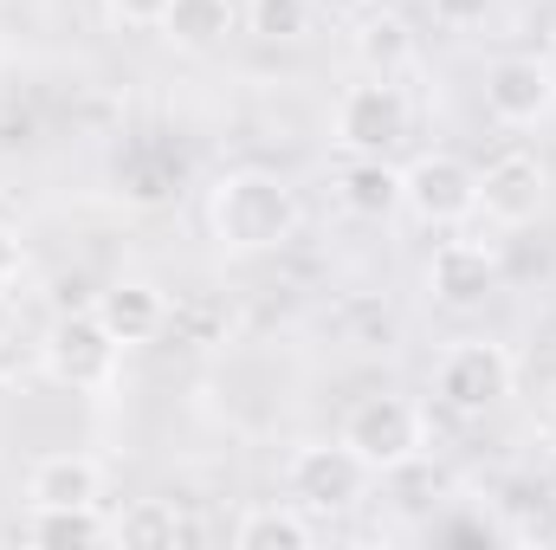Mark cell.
<instances>
[{
	"instance_id": "cell-23",
	"label": "cell",
	"mask_w": 556,
	"mask_h": 550,
	"mask_svg": "<svg viewBox=\"0 0 556 550\" xmlns=\"http://www.w3.org/2000/svg\"><path fill=\"white\" fill-rule=\"evenodd\" d=\"M104 7L124 26H162V13H168V0H104Z\"/></svg>"
},
{
	"instance_id": "cell-3",
	"label": "cell",
	"mask_w": 556,
	"mask_h": 550,
	"mask_svg": "<svg viewBox=\"0 0 556 550\" xmlns=\"http://www.w3.org/2000/svg\"><path fill=\"white\" fill-rule=\"evenodd\" d=\"M39 357H46V376H52L59 389H72V396H104V389L117 383L124 343L104 330L98 311H65V317L46 330Z\"/></svg>"
},
{
	"instance_id": "cell-12",
	"label": "cell",
	"mask_w": 556,
	"mask_h": 550,
	"mask_svg": "<svg viewBox=\"0 0 556 550\" xmlns=\"http://www.w3.org/2000/svg\"><path fill=\"white\" fill-rule=\"evenodd\" d=\"M33 505H104V466L91 453H46L26 473Z\"/></svg>"
},
{
	"instance_id": "cell-21",
	"label": "cell",
	"mask_w": 556,
	"mask_h": 550,
	"mask_svg": "<svg viewBox=\"0 0 556 550\" xmlns=\"http://www.w3.org/2000/svg\"><path fill=\"white\" fill-rule=\"evenodd\" d=\"M427 7H433V20H440V26H453V33H466V26H485L498 0H427Z\"/></svg>"
},
{
	"instance_id": "cell-18",
	"label": "cell",
	"mask_w": 556,
	"mask_h": 550,
	"mask_svg": "<svg viewBox=\"0 0 556 550\" xmlns=\"http://www.w3.org/2000/svg\"><path fill=\"white\" fill-rule=\"evenodd\" d=\"M124 188L137 195V201H168L175 195V182H181V155L175 149H162V142H142V149H130L124 155Z\"/></svg>"
},
{
	"instance_id": "cell-6",
	"label": "cell",
	"mask_w": 556,
	"mask_h": 550,
	"mask_svg": "<svg viewBox=\"0 0 556 550\" xmlns=\"http://www.w3.org/2000/svg\"><path fill=\"white\" fill-rule=\"evenodd\" d=\"M402 208L415 214L420 227H459L479 214V168L466 155L427 149L402 168Z\"/></svg>"
},
{
	"instance_id": "cell-24",
	"label": "cell",
	"mask_w": 556,
	"mask_h": 550,
	"mask_svg": "<svg viewBox=\"0 0 556 550\" xmlns=\"http://www.w3.org/2000/svg\"><path fill=\"white\" fill-rule=\"evenodd\" d=\"M7 343H13V311H7V291H0V357H7Z\"/></svg>"
},
{
	"instance_id": "cell-20",
	"label": "cell",
	"mask_w": 556,
	"mask_h": 550,
	"mask_svg": "<svg viewBox=\"0 0 556 550\" xmlns=\"http://www.w3.org/2000/svg\"><path fill=\"white\" fill-rule=\"evenodd\" d=\"M247 26L273 46H291L311 33V0H247Z\"/></svg>"
},
{
	"instance_id": "cell-25",
	"label": "cell",
	"mask_w": 556,
	"mask_h": 550,
	"mask_svg": "<svg viewBox=\"0 0 556 550\" xmlns=\"http://www.w3.org/2000/svg\"><path fill=\"white\" fill-rule=\"evenodd\" d=\"M544 499L556 505V453H551V466H544Z\"/></svg>"
},
{
	"instance_id": "cell-16",
	"label": "cell",
	"mask_w": 556,
	"mask_h": 550,
	"mask_svg": "<svg viewBox=\"0 0 556 550\" xmlns=\"http://www.w3.org/2000/svg\"><path fill=\"white\" fill-rule=\"evenodd\" d=\"M155 33L175 39L181 52H207V46H220L233 33V0H168Z\"/></svg>"
},
{
	"instance_id": "cell-4",
	"label": "cell",
	"mask_w": 556,
	"mask_h": 550,
	"mask_svg": "<svg viewBox=\"0 0 556 550\" xmlns=\"http://www.w3.org/2000/svg\"><path fill=\"white\" fill-rule=\"evenodd\" d=\"M369 466L343 447V440H311V447H298L291 460H285V492H291V505H304L311 518H337V512H350L363 492H369Z\"/></svg>"
},
{
	"instance_id": "cell-10",
	"label": "cell",
	"mask_w": 556,
	"mask_h": 550,
	"mask_svg": "<svg viewBox=\"0 0 556 550\" xmlns=\"http://www.w3.org/2000/svg\"><path fill=\"white\" fill-rule=\"evenodd\" d=\"M498 278H505L498 273V253L479 247V240H440L433 260H427V291L446 311H479L498 291Z\"/></svg>"
},
{
	"instance_id": "cell-7",
	"label": "cell",
	"mask_w": 556,
	"mask_h": 550,
	"mask_svg": "<svg viewBox=\"0 0 556 550\" xmlns=\"http://www.w3.org/2000/svg\"><path fill=\"white\" fill-rule=\"evenodd\" d=\"M408 130H415V104H408V91L395 78L369 72L337 104V142H343V155H389L395 142H408Z\"/></svg>"
},
{
	"instance_id": "cell-19",
	"label": "cell",
	"mask_w": 556,
	"mask_h": 550,
	"mask_svg": "<svg viewBox=\"0 0 556 550\" xmlns=\"http://www.w3.org/2000/svg\"><path fill=\"white\" fill-rule=\"evenodd\" d=\"M188 538V525L175 518V505H162V499H137L124 518H117V545L124 550H168Z\"/></svg>"
},
{
	"instance_id": "cell-13",
	"label": "cell",
	"mask_w": 556,
	"mask_h": 550,
	"mask_svg": "<svg viewBox=\"0 0 556 550\" xmlns=\"http://www.w3.org/2000/svg\"><path fill=\"white\" fill-rule=\"evenodd\" d=\"M337 201L356 221H389V214H402V168L389 155H350L337 175Z\"/></svg>"
},
{
	"instance_id": "cell-5",
	"label": "cell",
	"mask_w": 556,
	"mask_h": 550,
	"mask_svg": "<svg viewBox=\"0 0 556 550\" xmlns=\"http://www.w3.org/2000/svg\"><path fill=\"white\" fill-rule=\"evenodd\" d=\"M511 376H518V363H511V350L505 343H492V337H466V343H453L446 357H440V370H433V396H440V409L446 414H492L505 396H511Z\"/></svg>"
},
{
	"instance_id": "cell-17",
	"label": "cell",
	"mask_w": 556,
	"mask_h": 550,
	"mask_svg": "<svg viewBox=\"0 0 556 550\" xmlns=\"http://www.w3.org/2000/svg\"><path fill=\"white\" fill-rule=\"evenodd\" d=\"M356 59H363L376 78H395V72L415 59V33H408V20H395V13L363 20V26H356Z\"/></svg>"
},
{
	"instance_id": "cell-2",
	"label": "cell",
	"mask_w": 556,
	"mask_h": 550,
	"mask_svg": "<svg viewBox=\"0 0 556 550\" xmlns=\"http://www.w3.org/2000/svg\"><path fill=\"white\" fill-rule=\"evenodd\" d=\"M337 440L369 466V473H402L415 466L420 447H427V409L415 396H395V389H376V396H356Z\"/></svg>"
},
{
	"instance_id": "cell-26",
	"label": "cell",
	"mask_w": 556,
	"mask_h": 550,
	"mask_svg": "<svg viewBox=\"0 0 556 550\" xmlns=\"http://www.w3.org/2000/svg\"><path fill=\"white\" fill-rule=\"evenodd\" d=\"M551 65H556V59H551Z\"/></svg>"
},
{
	"instance_id": "cell-11",
	"label": "cell",
	"mask_w": 556,
	"mask_h": 550,
	"mask_svg": "<svg viewBox=\"0 0 556 550\" xmlns=\"http://www.w3.org/2000/svg\"><path fill=\"white\" fill-rule=\"evenodd\" d=\"M91 311L104 317V330H111L124 350L155 343V337L168 330V317H175V311H168V298H162V285H149V278H117V285H104Z\"/></svg>"
},
{
	"instance_id": "cell-15",
	"label": "cell",
	"mask_w": 556,
	"mask_h": 550,
	"mask_svg": "<svg viewBox=\"0 0 556 550\" xmlns=\"http://www.w3.org/2000/svg\"><path fill=\"white\" fill-rule=\"evenodd\" d=\"M233 545L240 550H311L317 545V525L304 505H253L240 525H233Z\"/></svg>"
},
{
	"instance_id": "cell-9",
	"label": "cell",
	"mask_w": 556,
	"mask_h": 550,
	"mask_svg": "<svg viewBox=\"0 0 556 550\" xmlns=\"http://www.w3.org/2000/svg\"><path fill=\"white\" fill-rule=\"evenodd\" d=\"M544 195H551V168L531 149H505L479 168V214L498 227H531L544 214Z\"/></svg>"
},
{
	"instance_id": "cell-8",
	"label": "cell",
	"mask_w": 556,
	"mask_h": 550,
	"mask_svg": "<svg viewBox=\"0 0 556 550\" xmlns=\"http://www.w3.org/2000/svg\"><path fill=\"white\" fill-rule=\"evenodd\" d=\"M485 111L505 130H538L544 117H556V65L538 52H511L485 65Z\"/></svg>"
},
{
	"instance_id": "cell-22",
	"label": "cell",
	"mask_w": 556,
	"mask_h": 550,
	"mask_svg": "<svg viewBox=\"0 0 556 550\" xmlns=\"http://www.w3.org/2000/svg\"><path fill=\"white\" fill-rule=\"evenodd\" d=\"M20 273H26V247H20V234L0 221V291H13Z\"/></svg>"
},
{
	"instance_id": "cell-1",
	"label": "cell",
	"mask_w": 556,
	"mask_h": 550,
	"mask_svg": "<svg viewBox=\"0 0 556 550\" xmlns=\"http://www.w3.org/2000/svg\"><path fill=\"white\" fill-rule=\"evenodd\" d=\"M304 208H298V188L278 175V168H233L220 175L214 201H207V227L227 253L253 260V253H273L298 234Z\"/></svg>"
},
{
	"instance_id": "cell-14",
	"label": "cell",
	"mask_w": 556,
	"mask_h": 550,
	"mask_svg": "<svg viewBox=\"0 0 556 550\" xmlns=\"http://www.w3.org/2000/svg\"><path fill=\"white\" fill-rule=\"evenodd\" d=\"M26 538L46 550L117 545V518H104V505H33L26 512Z\"/></svg>"
}]
</instances>
